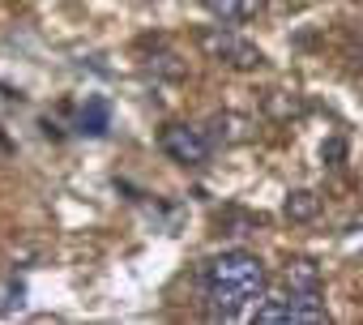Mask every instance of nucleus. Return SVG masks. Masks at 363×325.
Instances as JSON below:
<instances>
[{"mask_svg":"<svg viewBox=\"0 0 363 325\" xmlns=\"http://www.w3.org/2000/svg\"><path fill=\"white\" fill-rule=\"evenodd\" d=\"M265 265L257 253H244V248H231V253H218L201 265V291H206V304L214 316L223 321H235L244 316L261 295H265Z\"/></svg>","mask_w":363,"mask_h":325,"instance_id":"1","label":"nucleus"},{"mask_svg":"<svg viewBox=\"0 0 363 325\" xmlns=\"http://www.w3.org/2000/svg\"><path fill=\"white\" fill-rule=\"evenodd\" d=\"M197 48L206 52V60L227 65V69H240V73L265 65V52L257 43H248L244 35H235L231 26H206V31H197Z\"/></svg>","mask_w":363,"mask_h":325,"instance_id":"2","label":"nucleus"},{"mask_svg":"<svg viewBox=\"0 0 363 325\" xmlns=\"http://www.w3.org/2000/svg\"><path fill=\"white\" fill-rule=\"evenodd\" d=\"M158 145H162V154L171 162H179V167H201V162L210 158V150H214V141L201 128H193V124H167Z\"/></svg>","mask_w":363,"mask_h":325,"instance_id":"3","label":"nucleus"},{"mask_svg":"<svg viewBox=\"0 0 363 325\" xmlns=\"http://www.w3.org/2000/svg\"><path fill=\"white\" fill-rule=\"evenodd\" d=\"M201 5H206L218 22H227V26H235V22H252V18L261 13V0H201Z\"/></svg>","mask_w":363,"mask_h":325,"instance_id":"4","label":"nucleus"},{"mask_svg":"<svg viewBox=\"0 0 363 325\" xmlns=\"http://www.w3.org/2000/svg\"><path fill=\"white\" fill-rule=\"evenodd\" d=\"M107 128H111V107H107V99H86L82 111H77V133L103 137Z\"/></svg>","mask_w":363,"mask_h":325,"instance_id":"5","label":"nucleus"},{"mask_svg":"<svg viewBox=\"0 0 363 325\" xmlns=\"http://www.w3.org/2000/svg\"><path fill=\"white\" fill-rule=\"evenodd\" d=\"M286 291H320V265L308 257H295L286 265Z\"/></svg>","mask_w":363,"mask_h":325,"instance_id":"6","label":"nucleus"},{"mask_svg":"<svg viewBox=\"0 0 363 325\" xmlns=\"http://www.w3.org/2000/svg\"><path fill=\"white\" fill-rule=\"evenodd\" d=\"M282 210H286V219H291V223H312V219L320 214V197H316L312 189H295V193L286 197V206H282Z\"/></svg>","mask_w":363,"mask_h":325,"instance_id":"7","label":"nucleus"},{"mask_svg":"<svg viewBox=\"0 0 363 325\" xmlns=\"http://www.w3.org/2000/svg\"><path fill=\"white\" fill-rule=\"evenodd\" d=\"M320 154H329V158H342V141H329V145H325Z\"/></svg>","mask_w":363,"mask_h":325,"instance_id":"8","label":"nucleus"}]
</instances>
